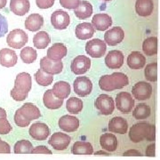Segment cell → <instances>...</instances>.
Segmentation results:
<instances>
[{"instance_id": "6da1fadb", "label": "cell", "mask_w": 160, "mask_h": 160, "mask_svg": "<svg viewBox=\"0 0 160 160\" xmlns=\"http://www.w3.org/2000/svg\"><path fill=\"white\" fill-rule=\"evenodd\" d=\"M155 126L148 122H139L132 126L129 131V138L132 142L137 143L146 139L147 141H155Z\"/></svg>"}, {"instance_id": "7a4b0ae2", "label": "cell", "mask_w": 160, "mask_h": 160, "mask_svg": "<svg viewBox=\"0 0 160 160\" xmlns=\"http://www.w3.org/2000/svg\"><path fill=\"white\" fill-rule=\"evenodd\" d=\"M129 84L128 78L121 72H115L111 75L102 76L99 80V86L103 91L111 92L121 89Z\"/></svg>"}, {"instance_id": "3957f363", "label": "cell", "mask_w": 160, "mask_h": 160, "mask_svg": "<svg viewBox=\"0 0 160 160\" xmlns=\"http://www.w3.org/2000/svg\"><path fill=\"white\" fill-rule=\"evenodd\" d=\"M28 35L22 29H16L12 30L11 32L7 36V44L11 48L14 49H20L22 48L28 42Z\"/></svg>"}, {"instance_id": "277c9868", "label": "cell", "mask_w": 160, "mask_h": 160, "mask_svg": "<svg viewBox=\"0 0 160 160\" xmlns=\"http://www.w3.org/2000/svg\"><path fill=\"white\" fill-rule=\"evenodd\" d=\"M107 50L106 43L99 38L88 41L86 44V52L92 58H101Z\"/></svg>"}, {"instance_id": "5b68a950", "label": "cell", "mask_w": 160, "mask_h": 160, "mask_svg": "<svg viewBox=\"0 0 160 160\" xmlns=\"http://www.w3.org/2000/svg\"><path fill=\"white\" fill-rule=\"evenodd\" d=\"M116 106L118 109L124 114H128L134 106V100L131 93L127 92H121L116 97Z\"/></svg>"}, {"instance_id": "8992f818", "label": "cell", "mask_w": 160, "mask_h": 160, "mask_svg": "<svg viewBox=\"0 0 160 160\" xmlns=\"http://www.w3.org/2000/svg\"><path fill=\"white\" fill-rule=\"evenodd\" d=\"M132 93L133 97L139 101L148 100L152 94V86L150 84L146 83L144 81L138 82L132 87Z\"/></svg>"}, {"instance_id": "52a82bcc", "label": "cell", "mask_w": 160, "mask_h": 160, "mask_svg": "<svg viewBox=\"0 0 160 160\" xmlns=\"http://www.w3.org/2000/svg\"><path fill=\"white\" fill-rule=\"evenodd\" d=\"M95 107L102 114L108 116L112 114L114 111V101L107 94H101L95 101Z\"/></svg>"}, {"instance_id": "ba28073f", "label": "cell", "mask_w": 160, "mask_h": 160, "mask_svg": "<svg viewBox=\"0 0 160 160\" xmlns=\"http://www.w3.org/2000/svg\"><path fill=\"white\" fill-rule=\"evenodd\" d=\"M74 91L75 92L81 97L87 96L91 93L92 90V83L86 77H78L74 81Z\"/></svg>"}, {"instance_id": "9c48e42d", "label": "cell", "mask_w": 160, "mask_h": 160, "mask_svg": "<svg viewBox=\"0 0 160 160\" xmlns=\"http://www.w3.org/2000/svg\"><path fill=\"white\" fill-rule=\"evenodd\" d=\"M51 23L56 29H65L70 23V19L68 12L62 10H56L51 15Z\"/></svg>"}, {"instance_id": "30bf717a", "label": "cell", "mask_w": 160, "mask_h": 160, "mask_svg": "<svg viewBox=\"0 0 160 160\" xmlns=\"http://www.w3.org/2000/svg\"><path fill=\"white\" fill-rule=\"evenodd\" d=\"M91 67V60L85 55H78L72 61L70 68L76 75H82L87 72Z\"/></svg>"}, {"instance_id": "8fae6325", "label": "cell", "mask_w": 160, "mask_h": 160, "mask_svg": "<svg viewBox=\"0 0 160 160\" xmlns=\"http://www.w3.org/2000/svg\"><path fill=\"white\" fill-rule=\"evenodd\" d=\"M40 69L49 74H59L62 71L63 63L62 60L54 61L48 57H43L40 61Z\"/></svg>"}, {"instance_id": "7c38bea8", "label": "cell", "mask_w": 160, "mask_h": 160, "mask_svg": "<svg viewBox=\"0 0 160 160\" xmlns=\"http://www.w3.org/2000/svg\"><path fill=\"white\" fill-rule=\"evenodd\" d=\"M71 138L68 134L62 132H55L49 139L48 143L56 150H64L68 148Z\"/></svg>"}, {"instance_id": "4fadbf2b", "label": "cell", "mask_w": 160, "mask_h": 160, "mask_svg": "<svg viewBox=\"0 0 160 160\" xmlns=\"http://www.w3.org/2000/svg\"><path fill=\"white\" fill-rule=\"evenodd\" d=\"M29 135L37 141H45L50 134V129L46 124L35 123L30 126Z\"/></svg>"}, {"instance_id": "5bb4252c", "label": "cell", "mask_w": 160, "mask_h": 160, "mask_svg": "<svg viewBox=\"0 0 160 160\" xmlns=\"http://www.w3.org/2000/svg\"><path fill=\"white\" fill-rule=\"evenodd\" d=\"M125 38V33L122 28L114 27L108 30L104 35V42L109 46H117L120 44Z\"/></svg>"}, {"instance_id": "9a60e30c", "label": "cell", "mask_w": 160, "mask_h": 160, "mask_svg": "<svg viewBox=\"0 0 160 160\" xmlns=\"http://www.w3.org/2000/svg\"><path fill=\"white\" fill-rule=\"evenodd\" d=\"M105 63L109 69H119L124 64V54L118 50H112L107 54L105 58Z\"/></svg>"}, {"instance_id": "2e32d148", "label": "cell", "mask_w": 160, "mask_h": 160, "mask_svg": "<svg viewBox=\"0 0 160 160\" xmlns=\"http://www.w3.org/2000/svg\"><path fill=\"white\" fill-rule=\"evenodd\" d=\"M59 127L65 132H72L77 131L79 127V120L76 117L65 115L59 120Z\"/></svg>"}, {"instance_id": "e0dca14e", "label": "cell", "mask_w": 160, "mask_h": 160, "mask_svg": "<svg viewBox=\"0 0 160 160\" xmlns=\"http://www.w3.org/2000/svg\"><path fill=\"white\" fill-rule=\"evenodd\" d=\"M112 24V19L107 13H97L92 20V25L100 31L108 29Z\"/></svg>"}, {"instance_id": "ac0fdd59", "label": "cell", "mask_w": 160, "mask_h": 160, "mask_svg": "<svg viewBox=\"0 0 160 160\" xmlns=\"http://www.w3.org/2000/svg\"><path fill=\"white\" fill-rule=\"evenodd\" d=\"M17 63V55L15 52L9 48L0 50V64L6 68L13 67Z\"/></svg>"}, {"instance_id": "d6986e66", "label": "cell", "mask_w": 160, "mask_h": 160, "mask_svg": "<svg viewBox=\"0 0 160 160\" xmlns=\"http://www.w3.org/2000/svg\"><path fill=\"white\" fill-rule=\"evenodd\" d=\"M128 129V124L126 119L121 117H115L109 122V130L111 132L125 134Z\"/></svg>"}, {"instance_id": "ffe728a7", "label": "cell", "mask_w": 160, "mask_h": 160, "mask_svg": "<svg viewBox=\"0 0 160 160\" xmlns=\"http://www.w3.org/2000/svg\"><path fill=\"white\" fill-rule=\"evenodd\" d=\"M76 37L81 40H86L91 38L94 34V28L92 23H79L75 29Z\"/></svg>"}, {"instance_id": "44dd1931", "label": "cell", "mask_w": 160, "mask_h": 160, "mask_svg": "<svg viewBox=\"0 0 160 160\" xmlns=\"http://www.w3.org/2000/svg\"><path fill=\"white\" fill-rule=\"evenodd\" d=\"M32 80L31 77L27 72H22L17 75L15 81H14V87L23 92H29L31 89Z\"/></svg>"}, {"instance_id": "7402d4cb", "label": "cell", "mask_w": 160, "mask_h": 160, "mask_svg": "<svg viewBox=\"0 0 160 160\" xmlns=\"http://www.w3.org/2000/svg\"><path fill=\"white\" fill-rule=\"evenodd\" d=\"M146 64V58L140 52H132L127 57V65L132 69H140Z\"/></svg>"}, {"instance_id": "603a6c76", "label": "cell", "mask_w": 160, "mask_h": 160, "mask_svg": "<svg viewBox=\"0 0 160 160\" xmlns=\"http://www.w3.org/2000/svg\"><path fill=\"white\" fill-rule=\"evenodd\" d=\"M67 47L62 43H56L47 50V57L54 61H61L67 55Z\"/></svg>"}, {"instance_id": "cb8c5ba5", "label": "cell", "mask_w": 160, "mask_h": 160, "mask_svg": "<svg viewBox=\"0 0 160 160\" xmlns=\"http://www.w3.org/2000/svg\"><path fill=\"white\" fill-rule=\"evenodd\" d=\"M19 109H20V111H21V113H22L23 117L28 120H29V121L38 119V118H39L40 116H41L39 109L36 105H34L33 103H25Z\"/></svg>"}, {"instance_id": "d4e9b609", "label": "cell", "mask_w": 160, "mask_h": 160, "mask_svg": "<svg viewBox=\"0 0 160 160\" xmlns=\"http://www.w3.org/2000/svg\"><path fill=\"white\" fill-rule=\"evenodd\" d=\"M44 104L47 109H60L63 104V99L57 98L53 93L52 89H49L44 93L43 97Z\"/></svg>"}, {"instance_id": "484cf974", "label": "cell", "mask_w": 160, "mask_h": 160, "mask_svg": "<svg viewBox=\"0 0 160 160\" xmlns=\"http://www.w3.org/2000/svg\"><path fill=\"white\" fill-rule=\"evenodd\" d=\"M154 9L153 0H136L135 10L138 15L146 17L149 16Z\"/></svg>"}, {"instance_id": "4316f807", "label": "cell", "mask_w": 160, "mask_h": 160, "mask_svg": "<svg viewBox=\"0 0 160 160\" xmlns=\"http://www.w3.org/2000/svg\"><path fill=\"white\" fill-rule=\"evenodd\" d=\"M30 8L29 0H11L10 9L11 11L19 16L25 15Z\"/></svg>"}, {"instance_id": "83f0119b", "label": "cell", "mask_w": 160, "mask_h": 160, "mask_svg": "<svg viewBox=\"0 0 160 160\" xmlns=\"http://www.w3.org/2000/svg\"><path fill=\"white\" fill-rule=\"evenodd\" d=\"M44 18L39 13H32L25 21V28L29 31H38L43 27Z\"/></svg>"}, {"instance_id": "f1b7e54d", "label": "cell", "mask_w": 160, "mask_h": 160, "mask_svg": "<svg viewBox=\"0 0 160 160\" xmlns=\"http://www.w3.org/2000/svg\"><path fill=\"white\" fill-rule=\"evenodd\" d=\"M74 12L78 19L85 20L92 14V6L87 1H80L78 6L74 9Z\"/></svg>"}, {"instance_id": "f546056e", "label": "cell", "mask_w": 160, "mask_h": 160, "mask_svg": "<svg viewBox=\"0 0 160 160\" xmlns=\"http://www.w3.org/2000/svg\"><path fill=\"white\" fill-rule=\"evenodd\" d=\"M100 144L103 149L108 151H115L118 148V139L112 133H104L100 138Z\"/></svg>"}, {"instance_id": "4dcf8cb0", "label": "cell", "mask_w": 160, "mask_h": 160, "mask_svg": "<svg viewBox=\"0 0 160 160\" xmlns=\"http://www.w3.org/2000/svg\"><path fill=\"white\" fill-rule=\"evenodd\" d=\"M52 93L60 99H66L70 94V86L69 83L65 81H59L56 84L53 85V87L52 89Z\"/></svg>"}, {"instance_id": "1f68e13d", "label": "cell", "mask_w": 160, "mask_h": 160, "mask_svg": "<svg viewBox=\"0 0 160 160\" xmlns=\"http://www.w3.org/2000/svg\"><path fill=\"white\" fill-rule=\"evenodd\" d=\"M71 152L74 155H92L93 153V148L90 142H76L72 146Z\"/></svg>"}, {"instance_id": "d6a6232c", "label": "cell", "mask_w": 160, "mask_h": 160, "mask_svg": "<svg viewBox=\"0 0 160 160\" xmlns=\"http://www.w3.org/2000/svg\"><path fill=\"white\" fill-rule=\"evenodd\" d=\"M143 52L148 56H153L158 53V38L150 37L144 40L142 44Z\"/></svg>"}, {"instance_id": "836d02e7", "label": "cell", "mask_w": 160, "mask_h": 160, "mask_svg": "<svg viewBox=\"0 0 160 160\" xmlns=\"http://www.w3.org/2000/svg\"><path fill=\"white\" fill-rule=\"evenodd\" d=\"M51 42L50 36L46 31H39L35 35L33 38V44L36 48L38 49H44L46 48Z\"/></svg>"}, {"instance_id": "e575fe53", "label": "cell", "mask_w": 160, "mask_h": 160, "mask_svg": "<svg viewBox=\"0 0 160 160\" xmlns=\"http://www.w3.org/2000/svg\"><path fill=\"white\" fill-rule=\"evenodd\" d=\"M66 109L71 114H78L83 109V102L79 98H69L66 102Z\"/></svg>"}, {"instance_id": "d590c367", "label": "cell", "mask_w": 160, "mask_h": 160, "mask_svg": "<svg viewBox=\"0 0 160 160\" xmlns=\"http://www.w3.org/2000/svg\"><path fill=\"white\" fill-rule=\"evenodd\" d=\"M35 79L37 83L42 86H50L53 81V76L45 72L43 69H38L35 74Z\"/></svg>"}, {"instance_id": "8d00e7d4", "label": "cell", "mask_w": 160, "mask_h": 160, "mask_svg": "<svg viewBox=\"0 0 160 160\" xmlns=\"http://www.w3.org/2000/svg\"><path fill=\"white\" fill-rule=\"evenodd\" d=\"M150 115V108L144 103H140L135 107L132 116L135 119H146Z\"/></svg>"}, {"instance_id": "74e56055", "label": "cell", "mask_w": 160, "mask_h": 160, "mask_svg": "<svg viewBox=\"0 0 160 160\" xmlns=\"http://www.w3.org/2000/svg\"><path fill=\"white\" fill-rule=\"evenodd\" d=\"M33 149L32 143L27 140H22L15 143L14 145V153L16 154H29Z\"/></svg>"}, {"instance_id": "f35d334b", "label": "cell", "mask_w": 160, "mask_h": 160, "mask_svg": "<svg viewBox=\"0 0 160 160\" xmlns=\"http://www.w3.org/2000/svg\"><path fill=\"white\" fill-rule=\"evenodd\" d=\"M20 55H21V58H22L23 62L28 63V64L34 62L35 61L37 60V57H38L37 51L35 50L34 48H31L29 46L23 48L22 50L21 51Z\"/></svg>"}, {"instance_id": "ab89813d", "label": "cell", "mask_w": 160, "mask_h": 160, "mask_svg": "<svg viewBox=\"0 0 160 160\" xmlns=\"http://www.w3.org/2000/svg\"><path fill=\"white\" fill-rule=\"evenodd\" d=\"M146 79L150 82H155L158 80V63L152 62L146 66L144 71Z\"/></svg>"}, {"instance_id": "60d3db41", "label": "cell", "mask_w": 160, "mask_h": 160, "mask_svg": "<svg viewBox=\"0 0 160 160\" xmlns=\"http://www.w3.org/2000/svg\"><path fill=\"white\" fill-rule=\"evenodd\" d=\"M14 122L20 127H26V126H29V124H30V121L23 117L19 109L16 110V112L14 114Z\"/></svg>"}, {"instance_id": "b9f144b4", "label": "cell", "mask_w": 160, "mask_h": 160, "mask_svg": "<svg viewBox=\"0 0 160 160\" xmlns=\"http://www.w3.org/2000/svg\"><path fill=\"white\" fill-rule=\"evenodd\" d=\"M28 94H29V92L21 91V90L17 89L16 87H13L12 90L11 91L12 98L14 101H17V102H22V101H24L26 98L28 97Z\"/></svg>"}, {"instance_id": "7bdbcfd3", "label": "cell", "mask_w": 160, "mask_h": 160, "mask_svg": "<svg viewBox=\"0 0 160 160\" xmlns=\"http://www.w3.org/2000/svg\"><path fill=\"white\" fill-rule=\"evenodd\" d=\"M12 131V126L6 118H0V134H7Z\"/></svg>"}, {"instance_id": "ee69618b", "label": "cell", "mask_w": 160, "mask_h": 160, "mask_svg": "<svg viewBox=\"0 0 160 160\" xmlns=\"http://www.w3.org/2000/svg\"><path fill=\"white\" fill-rule=\"evenodd\" d=\"M80 0H60L61 6L66 9H75L78 6Z\"/></svg>"}, {"instance_id": "f6af8a7d", "label": "cell", "mask_w": 160, "mask_h": 160, "mask_svg": "<svg viewBox=\"0 0 160 160\" xmlns=\"http://www.w3.org/2000/svg\"><path fill=\"white\" fill-rule=\"evenodd\" d=\"M8 31V22L5 16L0 13V38L4 37Z\"/></svg>"}, {"instance_id": "bcb514c9", "label": "cell", "mask_w": 160, "mask_h": 160, "mask_svg": "<svg viewBox=\"0 0 160 160\" xmlns=\"http://www.w3.org/2000/svg\"><path fill=\"white\" fill-rule=\"evenodd\" d=\"M55 0H36V4L40 9H48L53 6Z\"/></svg>"}, {"instance_id": "7dc6e473", "label": "cell", "mask_w": 160, "mask_h": 160, "mask_svg": "<svg viewBox=\"0 0 160 160\" xmlns=\"http://www.w3.org/2000/svg\"><path fill=\"white\" fill-rule=\"evenodd\" d=\"M31 153H33V154H52V151L50 149H48L46 148V146H43V145H41V146H38V147H36L34 149H32V151H31Z\"/></svg>"}, {"instance_id": "c3c4849f", "label": "cell", "mask_w": 160, "mask_h": 160, "mask_svg": "<svg viewBox=\"0 0 160 160\" xmlns=\"http://www.w3.org/2000/svg\"><path fill=\"white\" fill-rule=\"evenodd\" d=\"M11 149H10V146L9 144L6 142H3L0 139V153H10Z\"/></svg>"}, {"instance_id": "681fc988", "label": "cell", "mask_w": 160, "mask_h": 160, "mask_svg": "<svg viewBox=\"0 0 160 160\" xmlns=\"http://www.w3.org/2000/svg\"><path fill=\"white\" fill-rule=\"evenodd\" d=\"M146 156L148 157H155V143L149 145L146 150Z\"/></svg>"}, {"instance_id": "f907efd6", "label": "cell", "mask_w": 160, "mask_h": 160, "mask_svg": "<svg viewBox=\"0 0 160 160\" xmlns=\"http://www.w3.org/2000/svg\"><path fill=\"white\" fill-rule=\"evenodd\" d=\"M124 156H142L141 154V152H139L135 149H130V150H127L124 153Z\"/></svg>"}, {"instance_id": "816d5d0a", "label": "cell", "mask_w": 160, "mask_h": 160, "mask_svg": "<svg viewBox=\"0 0 160 160\" xmlns=\"http://www.w3.org/2000/svg\"><path fill=\"white\" fill-rule=\"evenodd\" d=\"M0 118H6V112L3 108H0Z\"/></svg>"}, {"instance_id": "f5cc1de1", "label": "cell", "mask_w": 160, "mask_h": 160, "mask_svg": "<svg viewBox=\"0 0 160 160\" xmlns=\"http://www.w3.org/2000/svg\"><path fill=\"white\" fill-rule=\"evenodd\" d=\"M94 155H98V156H109V153H107V152H104V151H97V152H95V154Z\"/></svg>"}, {"instance_id": "db71d44e", "label": "cell", "mask_w": 160, "mask_h": 160, "mask_svg": "<svg viewBox=\"0 0 160 160\" xmlns=\"http://www.w3.org/2000/svg\"><path fill=\"white\" fill-rule=\"evenodd\" d=\"M6 2H7V0H0V9L4 8L6 6Z\"/></svg>"}, {"instance_id": "11a10c76", "label": "cell", "mask_w": 160, "mask_h": 160, "mask_svg": "<svg viewBox=\"0 0 160 160\" xmlns=\"http://www.w3.org/2000/svg\"><path fill=\"white\" fill-rule=\"evenodd\" d=\"M103 1H111V0H103Z\"/></svg>"}]
</instances>
